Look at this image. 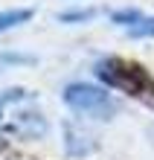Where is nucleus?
<instances>
[{
    "label": "nucleus",
    "instance_id": "obj_5",
    "mask_svg": "<svg viewBox=\"0 0 154 160\" xmlns=\"http://www.w3.org/2000/svg\"><path fill=\"white\" fill-rule=\"evenodd\" d=\"M93 18H96V9H67V12H58L61 23H84V21H93Z\"/></svg>",
    "mask_w": 154,
    "mask_h": 160
},
{
    "label": "nucleus",
    "instance_id": "obj_1",
    "mask_svg": "<svg viewBox=\"0 0 154 160\" xmlns=\"http://www.w3.org/2000/svg\"><path fill=\"white\" fill-rule=\"evenodd\" d=\"M96 73H99V79H105L108 84H113V88L131 93V96L148 99L154 105V82L146 76L142 67H137V64H128V61H119V58H108V61H102L99 67H96Z\"/></svg>",
    "mask_w": 154,
    "mask_h": 160
},
{
    "label": "nucleus",
    "instance_id": "obj_6",
    "mask_svg": "<svg viewBox=\"0 0 154 160\" xmlns=\"http://www.w3.org/2000/svg\"><path fill=\"white\" fill-rule=\"evenodd\" d=\"M131 38H154V18H140L134 26H128Z\"/></svg>",
    "mask_w": 154,
    "mask_h": 160
},
{
    "label": "nucleus",
    "instance_id": "obj_2",
    "mask_svg": "<svg viewBox=\"0 0 154 160\" xmlns=\"http://www.w3.org/2000/svg\"><path fill=\"white\" fill-rule=\"evenodd\" d=\"M64 105L79 111V114H90L96 119H108L113 111H117V105H113L111 93L105 88H96V84H87V82H73L67 84L64 93H61Z\"/></svg>",
    "mask_w": 154,
    "mask_h": 160
},
{
    "label": "nucleus",
    "instance_id": "obj_4",
    "mask_svg": "<svg viewBox=\"0 0 154 160\" xmlns=\"http://www.w3.org/2000/svg\"><path fill=\"white\" fill-rule=\"evenodd\" d=\"M26 99H32V93L29 90H23V88H9L0 93V125H3V117H6V108H12V105H21V102Z\"/></svg>",
    "mask_w": 154,
    "mask_h": 160
},
{
    "label": "nucleus",
    "instance_id": "obj_3",
    "mask_svg": "<svg viewBox=\"0 0 154 160\" xmlns=\"http://www.w3.org/2000/svg\"><path fill=\"white\" fill-rule=\"evenodd\" d=\"M32 15H35L32 9H3L0 12V32H9V29H15L21 23H29Z\"/></svg>",
    "mask_w": 154,
    "mask_h": 160
},
{
    "label": "nucleus",
    "instance_id": "obj_7",
    "mask_svg": "<svg viewBox=\"0 0 154 160\" xmlns=\"http://www.w3.org/2000/svg\"><path fill=\"white\" fill-rule=\"evenodd\" d=\"M140 18H142V12H137V9H119V12L111 15V21L119 23V26H134Z\"/></svg>",
    "mask_w": 154,
    "mask_h": 160
}]
</instances>
